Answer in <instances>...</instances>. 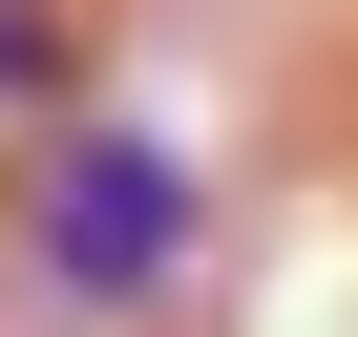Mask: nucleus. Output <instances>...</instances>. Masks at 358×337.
<instances>
[{
  "instance_id": "nucleus-1",
  "label": "nucleus",
  "mask_w": 358,
  "mask_h": 337,
  "mask_svg": "<svg viewBox=\"0 0 358 337\" xmlns=\"http://www.w3.org/2000/svg\"><path fill=\"white\" fill-rule=\"evenodd\" d=\"M190 274H211V168L169 127H64L22 168V295L43 316H148Z\"/></svg>"
}]
</instances>
